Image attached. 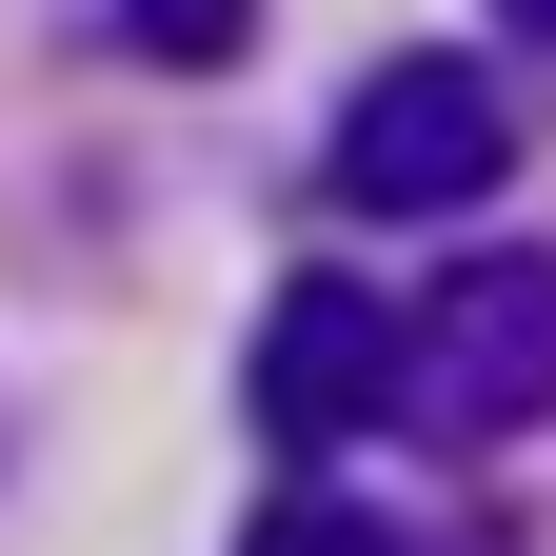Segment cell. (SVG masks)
Instances as JSON below:
<instances>
[{
  "instance_id": "cell-1",
  "label": "cell",
  "mask_w": 556,
  "mask_h": 556,
  "mask_svg": "<svg viewBox=\"0 0 556 556\" xmlns=\"http://www.w3.org/2000/svg\"><path fill=\"white\" fill-rule=\"evenodd\" d=\"M397 417H417L438 457H497V438H536V417H556V258L477 239L438 299L397 318Z\"/></svg>"
},
{
  "instance_id": "cell-2",
  "label": "cell",
  "mask_w": 556,
  "mask_h": 556,
  "mask_svg": "<svg viewBox=\"0 0 556 556\" xmlns=\"http://www.w3.org/2000/svg\"><path fill=\"white\" fill-rule=\"evenodd\" d=\"M497 160H517V100L457 80V60H378L338 100V199L358 219H457V199H497Z\"/></svg>"
},
{
  "instance_id": "cell-3",
  "label": "cell",
  "mask_w": 556,
  "mask_h": 556,
  "mask_svg": "<svg viewBox=\"0 0 556 556\" xmlns=\"http://www.w3.org/2000/svg\"><path fill=\"white\" fill-rule=\"evenodd\" d=\"M358 417H397V318L358 278H299V299L258 318V438L278 457H338Z\"/></svg>"
},
{
  "instance_id": "cell-4",
  "label": "cell",
  "mask_w": 556,
  "mask_h": 556,
  "mask_svg": "<svg viewBox=\"0 0 556 556\" xmlns=\"http://www.w3.org/2000/svg\"><path fill=\"white\" fill-rule=\"evenodd\" d=\"M239 556H417V536H378V517H358V497H278V517H258V536H239Z\"/></svg>"
},
{
  "instance_id": "cell-5",
  "label": "cell",
  "mask_w": 556,
  "mask_h": 556,
  "mask_svg": "<svg viewBox=\"0 0 556 556\" xmlns=\"http://www.w3.org/2000/svg\"><path fill=\"white\" fill-rule=\"evenodd\" d=\"M119 21L160 40V60H239V0H119Z\"/></svg>"
},
{
  "instance_id": "cell-6",
  "label": "cell",
  "mask_w": 556,
  "mask_h": 556,
  "mask_svg": "<svg viewBox=\"0 0 556 556\" xmlns=\"http://www.w3.org/2000/svg\"><path fill=\"white\" fill-rule=\"evenodd\" d=\"M497 21H517V40H536V60H556V0H497Z\"/></svg>"
}]
</instances>
